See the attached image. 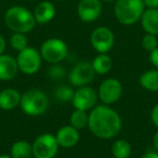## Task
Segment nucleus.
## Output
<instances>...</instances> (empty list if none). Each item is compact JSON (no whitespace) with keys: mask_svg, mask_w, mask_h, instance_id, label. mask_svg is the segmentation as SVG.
<instances>
[{"mask_svg":"<svg viewBox=\"0 0 158 158\" xmlns=\"http://www.w3.org/2000/svg\"><path fill=\"white\" fill-rule=\"evenodd\" d=\"M123 127L119 114L110 105H97L89 112L88 128L94 136L110 140L118 135Z\"/></svg>","mask_w":158,"mask_h":158,"instance_id":"f257e3e1","label":"nucleus"},{"mask_svg":"<svg viewBox=\"0 0 158 158\" xmlns=\"http://www.w3.org/2000/svg\"><path fill=\"white\" fill-rule=\"evenodd\" d=\"M5 23L13 33L28 34L35 28L36 20L33 12L22 6H13L5 13Z\"/></svg>","mask_w":158,"mask_h":158,"instance_id":"f03ea898","label":"nucleus"},{"mask_svg":"<svg viewBox=\"0 0 158 158\" xmlns=\"http://www.w3.org/2000/svg\"><path fill=\"white\" fill-rule=\"evenodd\" d=\"M145 5L143 0H116L114 14L120 24L130 26L141 20Z\"/></svg>","mask_w":158,"mask_h":158,"instance_id":"7ed1b4c3","label":"nucleus"},{"mask_svg":"<svg viewBox=\"0 0 158 158\" xmlns=\"http://www.w3.org/2000/svg\"><path fill=\"white\" fill-rule=\"evenodd\" d=\"M20 107L27 116H41L48 110L49 99L46 93L42 92L39 89H28L22 93Z\"/></svg>","mask_w":158,"mask_h":158,"instance_id":"20e7f679","label":"nucleus"},{"mask_svg":"<svg viewBox=\"0 0 158 158\" xmlns=\"http://www.w3.org/2000/svg\"><path fill=\"white\" fill-rule=\"evenodd\" d=\"M39 52L42 61L49 64H59L67 57L68 47L60 38H49L41 44Z\"/></svg>","mask_w":158,"mask_h":158,"instance_id":"39448f33","label":"nucleus"},{"mask_svg":"<svg viewBox=\"0 0 158 158\" xmlns=\"http://www.w3.org/2000/svg\"><path fill=\"white\" fill-rule=\"evenodd\" d=\"M15 59L19 66V72L27 76L35 75L41 67L42 57L40 52L31 47H27L24 50L20 51Z\"/></svg>","mask_w":158,"mask_h":158,"instance_id":"423d86ee","label":"nucleus"},{"mask_svg":"<svg viewBox=\"0 0 158 158\" xmlns=\"http://www.w3.org/2000/svg\"><path fill=\"white\" fill-rule=\"evenodd\" d=\"M34 158H54L59 152L60 145L54 134L42 133L31 143Z\"/></svg>","mask_w":158,"mask_h":158,"instance_id":"0eeeda50","label":"nucleus"},{"mask_svg":"<svg viewBox=\"0 0 158 158\" xmlns=\"http://www.w3.org/2000/svg\"><path fill=\"white\" fill-rule=\"evenodd\" d=\"M95 72L92 63L89 61H80L75 64L68 73V79L70 85L76 88L89 86L95 78Z\"/></svg>","mask_w":158,"mask_h":158,"instance_id":"6e6552de","label":"nucleus"},{"mask_svg":"<svg viewBox=\"0 0 158 158\" xmlns=\"http://www.w3.org/2000/svg\"><path fill=\"white\" fill-rule=\"evenodd\" d=\"M123 85L116 78H107L101 82L98 89V98L102 104L113 105L120 100L123 95Z\"/></svg>","mask_w":158,"mask_h":158,"instance_id":"1a4fd4ad","label":"nucleus"},{"mask_svg":"<svg viewBox=\"0 0 158 158\" xmlns=\"http://www.w3.org/2000/svg\"><path fill=\"white\" fill-rule=\"evenodd\" d=\"M90 42L98 53H107L115 44V35L106 26H99L91 33Z\"/></svg>","mask_w":158,"mask_h":158,"instance_id":"9d476101","label":"nucleus"},{"mask_svg":"<svg viewBox=\"0 0 158 158\" xmlns=\"http://www.w3.org/2000/svg\"><path fill=\"white\" fill-rule=\"evenodd\" d=\"M98 92L90 86L79 87L75 90L74 98L72 104L76 110L90 112L92 108L97 106L98 103Z\"/></svg>","mask_w":158,"mask_h":158,"instance_id":"9b49d317","label":"nucleus"},{"mask_svg":"<svg viewBox=\"0 0 158 158\" xmlns=\"http://www.w3.org/2000/svg\"><path fill=\"white\" fill-rule=\"evenodd\" d=\"M102 13L101 0H80L77 6V14L85 23H92Z\"/></svg>","mask_w":158,"mask_h":158,"instance_id":"f8f14e48","label":"nucleus"},{"mask_svg":"<svg viewBox=\"0 0 158 158\" xmlns=\"http://www.w3.org/2000/svg\"><path fill=\"white\" fill-rule=\"evenodd\" d=\"M55 138H56L60 147L72 148L78 144L79 140H80V133H79L78 129H76L70 125H67L63 126L57 130Z\"/></svg>","mask_w":158,"mask_h":158,"instance_id":"ddd939ff","label":"nucleus"},{"mask_svg":"<svg viewBox=\"0 0 158 158\" xmlns=\"http://www.w3.org/2000/svg\"><path fill=\"white\" fill-rule=\"evenodd\" d=\"M19 73L16 59L9 54L0 55V80L9 81L12 80Z\"/></svg>","mask_w":158,"mask_h":158,"instance_id":"4468645a","label":"nucleus"},{"mask_svg":"<svg viewBox=\"0 0 158 158\" xmlns=\"http://www.w3.org/2000/svg\"><path fill=\"white\" fill-rule=\"evenodd\" d=\"M22 93L14 88H6L0 91V110H13L20 106Z\"/></svg>","mask_w":158,"mask_h":158,"instance_id":"2eb2a0df","label":"nucleus"},{"mask_svg":"<svg viewBox=\"0 0 158 158\" xmlns=\"http://www.w3.org/2000/svg\"><path fill=\"white\" fill-rule=\"evenodd\" d=\"M37 24H47L55 16V7L50 1H40L33 12Z\"/></svg>","mask_w":158,"mask_h":158,"instance_id":"dca6fc26","label":"nucleus"},{"mask_svg":"<svg viewBox=\"0 0 158 158\" xmlns=\"http://www.w3.org/2000/svg\"><path fill=\"white\" fill-rule=\"evenodd\" d=\"M140 22L145 33L158 36V8L145 9Z\"/></svg>","mask_w":158,"mask_h":158,"instance_id":"f3484780","label":"nucleus"},{"mask_svg":"<svg viewBox=\"0 0 158 158\" xmlns=\"http://www.w3.org/2000/svg\"><path fill=\"white\" fill-rule=\"evenodd\" d=\"M139 85L149 92H158V69H149L144 72L139 78Z\"/></svg>","mask_w":158,"mask_h":158,"instance_id":"a211bd4d","label":"nucleus"},{"mask_svg":"<svg viewBox=\"0 0 158 158\" xmlns=\"http://www.w3.org/2000/svg\"><path fill=\"white\" fill-rule=\"evenodd\" d=\"M97 75H106L113 68V60L107 53H99L91 62Z\"/></svg>","mask_w":158,"mask_h":158,"instance_id":"6ab92c4d","label":"nucleus"},{"mask_svg":"<svg viewBox=\"0 0 158 158\" xmlns=\"http://www.w3.org/2000/svg\"><path fill=\"white\" fill-rule=\"evenodd\" d=\"M10 156L12 158H31L33 157V147L31 143L26 140H19L14 142L10 149Z\"/></svg>","mask_w":158,"mask_h":158,"instance_id":"aec40b11","label":"nucleus"},{"mask_svg":"<svg viewBox=\"0 0 158 158\" xmlns=\"http://www.w3.org/2000/svg\"><path fill=\"white\" fill-rule=\"evenodd\" d=\"M132 154V146L126 139H118L112 144V155L114 158H129Z\"/></svg>","mask_w":158,"mask_h":158,"instance_id":"412c9836","label":"nucleus"},{"mask_svg":"<svg viewBox=\"0 0 158 158\" xmlns=\"http://www.w3.org/2000/svg\"><path fill=\"white\" fill-rule=\"evenodd\" d=\"M89 123V112L81 110H76L70 114L69 117V125L78 130H81L84 128L88 127Z\"/></svg>","mask_w":158,"mask_h":158,"instance_id":"4be33fe9","label":"nucleus"},{"mask_svg":"<svg viewBox=\"0 0 158 158\" xmlns=\"http://www.w3.org/2000/svg\"><path fill=\"white\" fill-rule=\"evenodd\" d=\"M75 90L67 85H61L54 90V99L59 103H72Z\"/></svg>","mask_w":158,"mask_h":158,"instance_id":"5701e85b","label":"nucleus"},{"mask_svg":"<svg viewBox=\"0 0 158 158\" xmlns=\"http://www.w3.org/2000/svg\"><path fill=\"white\" fill-rule=\"evenodd\" d=\"M10 44H11L12 49L18 52L24 50L25 48L28 47V39L26 37V34L13 33L10 37Z\"/></svg>","mask_w":158,"mask_h":158,"instance_id":"b1692460","label":"nucleus"},{"mask_svg":"<svg viewBox=\"0 0 158 158\" xmlns=\"http://www.w3.org/2000/svg\"><path fill=\"white\" fill-rule=\"evenodd\" d=\"M67 75V72H66L65 67L59 64H51V66L48 69V76L50 79L52 80H62V79L65 78V76Z\"/></svg>","mask_w":158,"mask_h":158,"instance_id":"393cba45","label":"nucleus"},{"mask_svg":"<svg viewBox=\"0 0 158 158\" xmlns=\"http://www.w3.org/2000/svg\"><path fill=\"white\" fill-rule=\"evenodd\" d=\"M142 47L144 50L152 52L158 48V39L156 35H152V34H145L142 38Z\"/></svg>","mask_w":158,"mask_h":158,"instance_id":"a878e982","label":"nucleus"},{"mask_svg":"<svg viewBox=\"0 0 158 158\" xmlns=\"http://www.w3.org/2000/svg\"><path fill=\"white\" fill-rule=\"evenodd\" d=\"M151 120L156 128H158V103L153 106L151 110Z\"/></svg>","mask_w":158,"mask_h":158,"instance_id":"bb28decb","label":"nucleus"},{"mask_svg":"<svg viewBox=\"0 0 158 158\" xmlns=\"http://www.w3.org/2000/svg\"><path fill=\"white\" fill-rule=\"evenodd\" d=\"M149 61L153 64V66L158 69V48L149 52Z\"/></svg>","mask_w":158,"mask_h":158,"instance_id":"cd10ccee","label":"nucleus"},{"mask_svg":"<svg viewBox=\"0 0 158 158\" xmlns=\"http://www.w3.org/2000/svg\"><path fill=\"white\" fill-rule=\"evenodd\" d=\"M143 2L146 8H151V9L158 8V0H143Z\"/></svg>","mask_w":158,"mask_h":158,"instance_id":"c85d7f7f","label":"nucleus"},{"mask_svg":"<svg viewBox=\"0 0 158 158\" xmlns=\"http://www.w3.org/2000/svg\"><path fill=\"white\" fill-rule=\"evenodd\" d=\"M141 158H158V152H156L155 149L146 152V153L141 156Z\"/></svg>","mask_w":158,"mask_h":158,"instance_id":"c756f323","label":"nucleus"},{"mask_svg":"<svg viewBox=\"0 0 158 158\" xmlns=\"http://www.w3.org/2000/svg\"><path fill=\"white\" fill-rule=\"evenodd\" d=\"M6 47H7V42H6V39L3 38V36L0 35V55L5 53Z\"/></svg>","mask_w":158,"mask_h":158,"instance_id":"7c9ffc66","label":"nucleus"},{"mask_svg":"<svg viewBox=\"0 0 158 158\" xmlns=\"http://www.w3.org/2000/svg\"><path fill=\"white\" fill-rule=\"evenodd\" d=\"M153 146H154V149L156 152H158V130L155 132L153 136Z\"/></svg>","mask_w":158,"mask_h":158,"instance_id":"2f4dec72","label":"nucleus"},{"mask_svg":"<svg viewBox=\"0 0 158 158\" xmlns=\"http://www.w3.org/2000/svg\"><path fill=\"white\" fill-rule=\"evenodd\" d=\"M0 158H12L10 155H7V154H2V155H0Z\"/></svg>","mask_w":158,"mask_h":158,"instance_id":"473e14b6","label":"nucleus"},{"mask_svg":"<svg viewBox=\"0 0 158 158\" xmlns=\"http://www.w3.org/2000/svg\"><path fill=\"white\" fill-rule=\"evenodd\" d=\"M101 1H105V2H115L116 0H101Z\"/></svg>","mask_w":158,"mask_h":158,"instance_id":"72a5a7b5","label":"nucleus"},{"mask_svg":"<svg viewBox=\"0 0 158 158\" xmlns=\"http://www.w3.org/2000/svg\"><path fill=\"white\" fill-rule=\"evenodd\" d=\"M57 1H66V0H57Z\"/></svg>","mask_w":158,"mask_h":158,"instance_id":"f704fd0d","label":"nucleus"},{"mask_svg":"<svg viewBox=\"0 0 158 158\" xmlns=\"http://www.w3.org/2000/svg\"><path fill=\"white\" fill-rule=\"evenodd\" d=\"M31 1H36V0H31Z\"/></svg>","mask_w":158,"mask_h":158,"instance_id":"c9c22d12","label":"nucleus"}]
</instances>
